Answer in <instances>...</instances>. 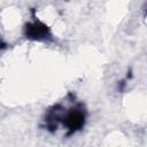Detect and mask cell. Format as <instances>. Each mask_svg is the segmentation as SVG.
Here are the masks:
<instances>
[{"label":"cell","mask_w":147,"mask_h":147,"mask_svg":"<svg viewBox=\"0 0 147 147\" xmlns=\"http://www.w3.org/2000/svg\"><path fill=\"white\" fill-rule=\"evenodd\" d=\"M87 111L83 103H76L70 108H65L61 125L65 129L67 136H72L80 131L86 123Z\"/></svg>","instance_id":"1"},{"label":"cell","mask_w":147,"mask_h":147,"mask_svg":"<svg viewBox=\"0 0 147 147\" xmlns=\"http://www.w3.org/2000/svg\"><path fill=\"white\" fill-rule=\"evenodd\" d=\"M24 36L26 39L36 41H48L53 39L51 29L39 20H34L25 24Z\"/></svg>","instance_id":"2"},{"label":"cell","mask_w":147,"mask_h":147,"mask_svg":"<svg viewBox=\"0 0 147 147\" xmlns=\"http://www.w3.org/2000/svg\"><path fill=\"white\" fill-rule=\"evenodd\" d=\"M7 48V42L3 40V38L1 37V34H0V52H2L3 49H6Z\"/></svg>","instance_id":"3"}]
</instances>
